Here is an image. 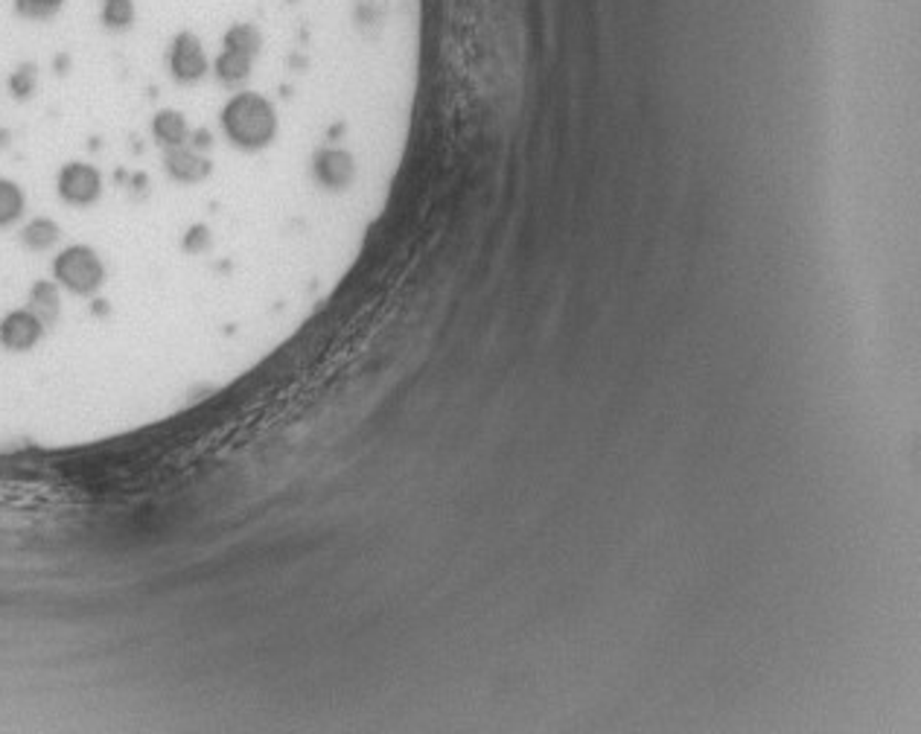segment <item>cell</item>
<instances>
[{"mask_svg":"<svg viewBox=\"0 0 921 734\" xmlns=\"http://www.w3.org/2000/svg\"><path fill=\"white\" fill-rule=\"evenodd\" d=\"M135 21V3L131 0H106L103 3V24L108 30H126Z\"/></svg>","mask_w":921,"mask_h":734,"instance_id":"cell-6","label":"cell"},{"mask_svg":"<svg viewBox=\"0 0 921 734\" xmlns=\"http://www.w3.org/2000/svg\"><path fill=\"white\" fill-rule=\"evenodd\" d=\"M24 213V193L12 181L0 179V228H7L12 222L21 219Z\"/></svg>","mask_w":921,"mask_h":734,"instance_id":"cell-5","label":"cell"},{"mask_svg":"<svg viewBox=\"0 0 921 734\" xmlns=\"http://www.w3.org/2000/svg\"><path fill=\"white\" fill-rule=\"evenodd\" d=\"M103 193V175L90 163H67L58 172V196L76 207H88Z\"/></svg>","mask_w":921,"mask_h":734,"instance_id":"cell-2","label":"cell"},{"mask_svg":"<svg viewBox=\"0 0 921 734\" xmlns=\"http://www.w3.org/2000/svg\"><path fill=\"white\" fill-rule=\"evenodd\" d=\"M170 71L179 82H199L207 71L202 41L193 33H179L170 47Z\"/></svg>","mask_w":921,"mask_h":734,"instance_id":"cell-3","label":"cell"},{"mask_svg":"<svg viewBox=\"0 0 921 734\" xmlns=\"http://www.w3.org/2000/svg\"><path fill=\"white\" fill-rule=\"evenodd\" d=\"M58 234H62V230H58V225L53 219H33L24 228L21 239H24V245L30 251H47V248H53V245L58 242Z\"/></svg>","mask_w":921,"mask_h":734,"instance_id":"cell-4","label":"cell"},{"mask_svg":"<svg viewBox=\"0 0 921 734\" xmlns=\"http://www.w3.org/2000/svg\"><path fill=\"white\" fill-rule=\"evenodd\" d=\"M53 274L67 292L74 294H94L106 280L103 260L88 245H71L58 253L56 262H53Z\"/></svg>","mask_w":921,"mask_h":734,"instance_id":"cell-1","label":"cell"},{"mask_svg":"<svg viewBox=\"0 0 921 734\" xmlns=\"http://www.w3.org/2000/svg\"><path fill=\"white\" fill-rule=\"evenodd\" d=\"M9 85H12V94H18V97H30L35 88V71L30 65L18 67L15 74H12V79H9Z\"/></svg>","mask_w":921,"mask_h":734,"instance_id":"cell-8","label":"cell"},{"mask_svg":"<svg viewBox=\"0 0 921 734\" xmlns=\"http://www.w3.org/2000/svg\"><path fill=\"white\" fill-rule=\"evenodd\" d=\"M65 0H15L18 15L30 18V21H44V18H53L62 9Z\"/></svg>","mask_w":921,"mask_h":734,"instance_id":"cell-7","label":"cell"}]
</instances>
